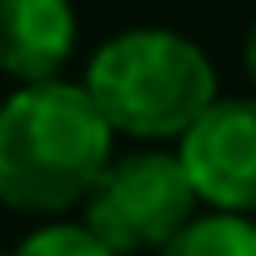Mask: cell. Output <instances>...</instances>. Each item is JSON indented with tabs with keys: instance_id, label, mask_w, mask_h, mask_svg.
<instances>
[{
	"instance_id": "52a82bcc",
	"label": "cell",
	"mask_w": 256,
	"mask_h": 256,
	"mask_svg": "<svg viewBox=\"0 0 256 256\" xmlns=\"http://www.w3.org/2000/svg\"><path fill=\"white\" fill-rule=\"evenodd\" d=\"M16 256H116V251H106L80 221H56V226L30 231L16 246Z\"/></svg>"
},
{
	"instance_id": "277c9868",
	"label": "cell",
	"mask_w": 256,
	"mask_h": 256,
	"mask_svg": "<svg viewBox=\"0 0 256 256\" xmlns=\"http://www.w3.org/2000/svg\"><path fill=\"white\" fill-rule=\"evenodd\" d=\"M196 201L226 216H256V96H216L176 151Z\"/></svg>"
},
{
	"instance_id": "9c48e42d",
	"label": "cell",
	"mask_w": 256,
	"mask_h": 256,
	"mask_svg": "<svg viewBox=\"0 0 256 256\" xmlns=\"http://www.w3.org/2000/svg\"><path fill=\"white\" fill-rule=\"evenodd\" d=\"M0 256H6V251H0Z\"/></svg>"
},
{
	"instance_id": "7a4b0ae2",
	"label": "cell",
	"mask_w": 256,
	"mask_h": 256,
	"mask_svg": "<svg viewBox=\"0 0 256 256\" xmlns=\"http://www.w3.org/2000/svg\"><path fill=\"white\" fill-rule=\"evenodd\" d=\"M80 90L110 131L136 141H181L216 100V66L196 40L141 26L110 36L90 56Z\"/></svg>"
},
{
	"instance_id": "5b68a950",
	"label": "cell",
	"mask_w": 256,
	"mask_h": 256,
	"mask_svg": "<svg viewBox=\"0 0 256 256\" xmlns=\"http://www.w3.org/2000/svg\"><path fill=\"white\" fill-rule=\"evenodd\" d=\"M76 46L70 0H0V70L20 86L60 80Z\"/></svg>"
},
{
	"instance_id": "3957f363",
	"label": "cell",
	"mask_w": 256,
	"mask_h": 256,
	"mask_svg": "<svg viewBox=\"0 0 256 256\" xmlns=\"http://www.w3.org/2000/svg\"><path fill=\"white\" fill-rule=\"evenodd\" d=\"M86 206V231L116 251H161L191 216H196V191L176 161V151H131V156H110L100 181L90 186Z\"/></svg>"
},
{
	"instance_id": "ba28073f",
	"label": "cell",
	"mask_w": 256,
	"mask_h": 256,
	"mask_svg": "<svg viewBox=\"0 0 256 256\" xmlns=\"http://www.w3.org/2000/svg\"><path fill=\"white\" fill-rule=\"evenodd\" d=\"M241 60H246V76H251V86H256V20H251V30H246V46H241Z\"/></svg>"
},
{
	"instance_id": "8992f818",
	"label": "cell",
	"mask_w": 256,
	"mask_h": 256,
	"mask_svg": "<svg viewBox=\"0 0 256 256\" xmlns=\"http://www.w3.org/2000/svg\"><path fill=\"white\" fill-rule=\"evenodd\" d=\"M156 256H256V221L226 211L191 216Z\"/></svg>"
},
{
	"instance_id": "6da1fadb",
	"label": "cell",
	"mask_w": 256,
	"mask_h": 256,
	"mask_svg": "<svg viewBox=\"0 0 256 256\" xmlns=\"http://www.w3.org/2000/svg\"><path fill=\"white\" fill-rule=\"evenodd\" d=\"M116 131L76 80L20 86L0 106V201L16 211H66L110 166Z\"/></svg>"
}]
</instances>
